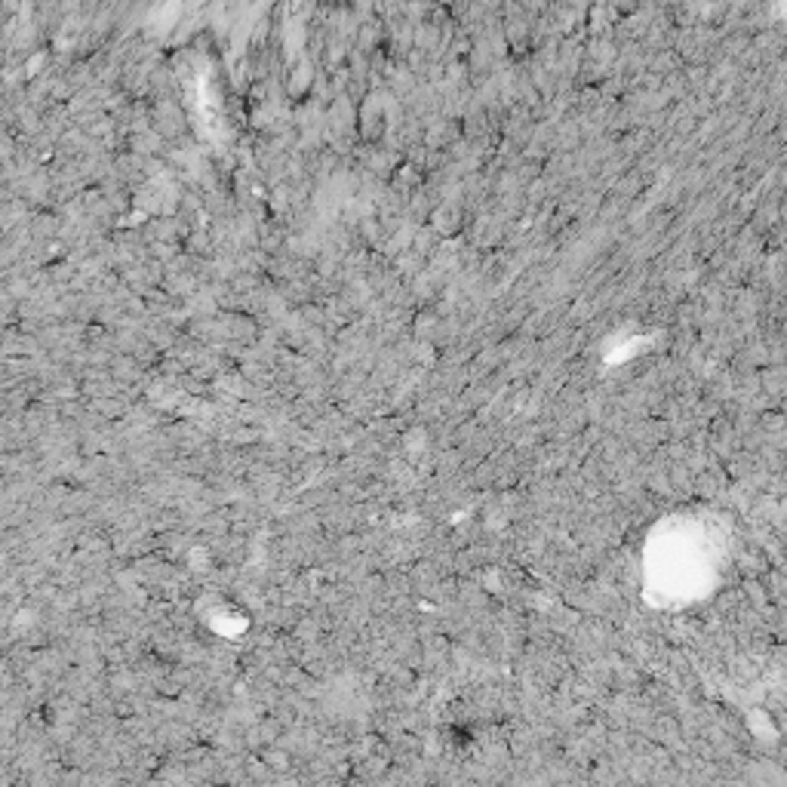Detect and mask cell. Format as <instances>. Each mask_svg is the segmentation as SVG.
<instances>
[{"mask_svg":"<svg viewBox=\"0 0 787 787\" xmlns=\"http://www.w3.org/2000/svg\"><path fill=\"white\" fill-rule=\"evenodd\" d=\"M461 218H464V216H461L455 206H443V209H440V213L434 216V225H437L443 234H459V231H461Z\"/></svg>","mask_w":787,"mask_h":787,"instance_id":"1","label":"cell"}]
</instances>
